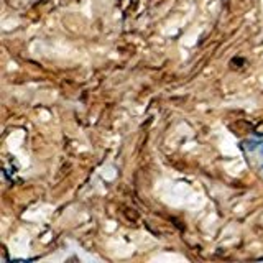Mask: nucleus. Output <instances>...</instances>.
Listing matches in <instances>:
<instances>
[{
  "label": "nucleus",
  "instance_id": "f257e3e1",
  "mask_svg": "<svg viewBox=\"0 0 263 263\" xmlns=\"http://www.w3.org/2000/svg\"><path fill=\"white\" fill-rule=\"evenodd\" d=\"M262 151H263V146H262Z\"/></svg>",
  "mask_w": 263,
  "mask_h": 263
}]
</instances>
